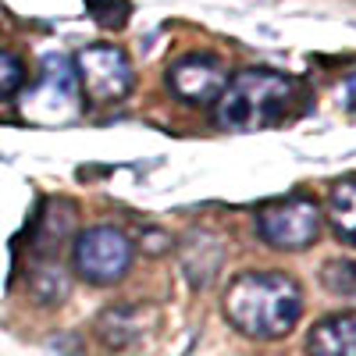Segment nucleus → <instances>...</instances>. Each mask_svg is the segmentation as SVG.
I'll list each match as a JSON object with an SVG mask.
<instances>
[{"instance_id":"nucleus-13","label":"nucleus","mask_w":356,"mask_h":356,"mask_svg":"<svg viewBox=\"0 0 356 356\" xmlns=\"http://www.w3.org/2000/svg\"><path fill=\"white\" fill-rule=\"evenodd\" d=\"M349 104L356 107V79H349Z\"/></svg>"},{"instance_id":"nucleus-5","label":"nucleus","mask_w":356,"mask_h":356,"mask_svg":"<svg viewBox=\"0 0 356 356\" xmlns=\"http://www.w3.org/2000/svg\"><path fill=\"white\" fill-rule=\"evenodd\" d=\"M72 264L79 278L93 282V285H111V282H122L132 267V243L122 228L114 225H97V228H86L75 250H72Z\"/></svg>"},{"instance_id":"nucleus-4","label":"nucleus","mask_w":356,"mask_h":356,"mask_svg":"<svg viewBox=\"0 0 356 356\" xmlns=\"http://www.w3.org/2000/svg\"><path fill=\"white\" fill-rule=\"evenodd\" d=\"M72 65L79 75L82 100L97 104V107L125 100L136 86V72H132V61L125 57V50L107 47V43H93V47L79 50Z\"/></svg>"},{"instance_id":"nucleus-11","label":"nucleus","mask_w":356,"mask_h":356,"mask_svg":"<svg viewBox=\"0 0 356 356\" xmlns=\"http://www.w3.org/2000/svg\"><path fill=\"white\" fill-rule=\"evenodd\" d=\"M86 11L93 15L104 29H122L132 15L129 0H86Z\"/></svg>"},{"instance_id":"nucleus-1","label":"nucleus","mask_w":356,"mask_h":356,"mask_svg":"<svg viewBox=\"0 0 356 356\" xmlns=\"http://www.w3.org/2000/svg\"><path fill=\"white\" fill-rule=\"evenodd\" d=\"M225 314L250 339H282L303 314V292L289 275L246 271L228 285Z\"/></svg>"},{"instance_id":"nucleus-8","label":"nucleus","mask_w":356,"mask_h":356,"mask_svg":"<svg viewBox=\"0 0 356 356\" xmlns=\"http://www.w3.org/2000/svg\"><path fill=\"white\" fill-rule=\"evenodd\" d=\"M307 356H356V317L339 314L317 321L307 335Z\"/></svg>"},{"instance_id":"nucleus-7","label":"nucleus","mask_w":356,"mask_h":356,"mask_svg":"<svg viewBox=\"0 0 356 356\" xmlns=\"http://www.w3.org/2000/svg\"><path fill=\"white\" fill-rule=\"evenodd\" d=\"M168 86L186 104H218L228 86V72L211 54H186L168 68Z\"/></svg>"},{"instance_id":"nucleus-9","label":"nucleus","mask_w":356,"mask_h":356,"mask_svg":"<svg viewBox=\"0 0 356 356\" xmlns=\"http://www.w3.org/2000/svg\"><path fill=\"white\" fill-rule=\"evenodd\" d=\"M328 221L339 239L356 246V182H339L328 196Z\"/></svg>"},{"instance_id":"nucleus-10","label":"nucleus","mask_w":356,"mask_h":356,"mask_svg":"<svg viewBox=\"0 0 356 356\" xmlns=\"http://www.w3.org/2000/svg\"><path fill=\"white\" fill-rule=\"evenodd\" d=\"M324 289L335 292V296H346V300H353L356 296V260H328L324 264Z\"/></svg>"},{"instance_id":"nucleus-2","label":"nucleus","mask_w":356,"mask_h":356,"mask_svg":"<svg viewBox=\"0 0 356 356\" xmlns=\"http://www.w3.org/2000/svg\"><path fill=\"white\" fill-rule=\"evenodd\" d=\"M296 104V82L271 68L239 72L218 97V125L228 132H253L282 122Z\"/></svg>"},{"instance_id":"nucleus-12","label":"nucleus","mask_w":356,"mask_h":356,"mask_svg":"<svg viewBox=\"0 0 356 356\" xmlns=\"http://www.w3.org/2000/svg\"><path fill=\"white\" fill-rule=\"evenodd\" d=\"M25 86V65L22 57H15L11 50H0V100L15 97Z\"/></svg>"},{"instance_id":"nucleus-6","label":"nucleus","mask_w":356,"mask_h":356,"mask_svg":"<svg viewBox=\"0 0 356 356\" xmlns=\"http://www.w3.org/2000/svg\"><path fill=\"white\" fill-rule=\"evenodd\" d=\"M257 232L275 250H303L321 232V207L310 196H285L257 211Z\"/></svg>"},{"instance_id":"nucleus-3","label":"nucleus","mask_w":356,"mask_h":356,"mask_svg":"<svg viewBox=\"0 0 356 356\" xmlns=\"http://www.w3.org/2000/svg\"><path fill=\"white\" fill-rule=\"evenodd\" d=\"M22 111H25V118L43 122V125H65L82 114V89H79L75 65L68 57H61V54L43 57V75L25 93Z\"/></svg>"}]
</instances>
